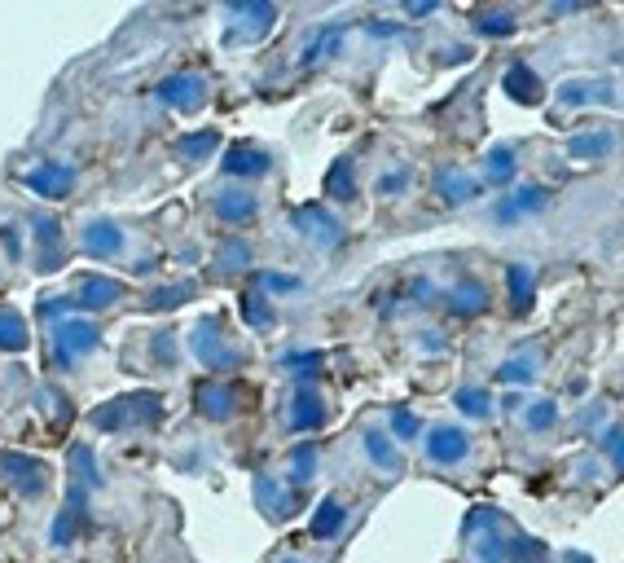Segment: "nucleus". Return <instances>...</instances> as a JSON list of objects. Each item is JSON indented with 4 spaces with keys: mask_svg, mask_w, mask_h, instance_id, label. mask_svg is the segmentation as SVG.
<instances>
[{
    "mask_svg": "<svg viewBox=\"0 0 624 563\" xmlns=\"http://www.w3.org/2000/svg\"><path fill=\"white\" fill-rule=\"evenodd\" d=\"M211 207H216V216L225 220V225H251V220L260 216V198L242 194V190H220L211 198Z\"/></svg>",
    "mask_w": 624,
    "mask_h": 563,
    "instance_id": "dca6fc26",
    "label": "nucleus"
},
{
    "mask_svg": "<svg viewBox=\"0 0 624 563\" xmlns=\"http://www.w3.org/2000/svg\"><path fill=\"white\" fill-rule=\"evenodd\" d=\"M185 300H194V286H176V291H154V295H150V308H176V304H185Z\"/></svg>",
    "mask_w": 624,
    "mask_h": 563,
    "instance_id": "37998d69",
    "label": "nucleus"
},
{
    "mask_svg": "<svg viewBox=\"0 0 624 563\" xmlns=\"http://www.w3.org/2000/svg\"><path fill=\"white\" fill-rule=\"evenodd\" d=\"M159 102L172 110H198L207 102V75L198 71H172L159 84Z\"/></svg>",
    "mask_w": 624,
    "mask_h": 563,
    "instance_id": "0eeeda50",
    "label": "nucleus"
},
{
    "mask_svg": "<svg viewBox=\"0 0 624 563\" xmlns=\"http://www.w3.org/2000/svg\"><path fill=\"white\" fill-rule=\"evenodd\" d=\"M119 300H124V282H115V278L88 273V278H80V286H75V308H84V313H102V308L119 304Z\"/></svg>",
    "mask_w": 624,
    "mask_h": 563,
    "instance_id": "f8f14e48",
    "label": "nucleus"
},
{
    "mask_svg": "<svg viewBox=\"0 0 624 563\" xmlns=\"http://www.w3.org/2000/svg\"><path fill=\"white\" fill-rule=\"evenodd\" d=\"M422 432V418L414 410H392V436L400 440H414Z\"/></svg>",
    "mask_w": 624,
    "mask_h": 563,
    "instance_id": "a19ab883",
    "label": "nucleus"
},
{
    "mask_svg": "<svg viewBox=\"0 0 624 563\" xmlns=\"http://www.w3.org/2000/svg\"><path fill=\"white\" fill-rule=\"evenodd\" d=\"M506 278H510V308H515V313H528L532 295H537V273H532L528 264H510Z\"/></svg>",
    "mask_w": 624,
    "mask_h": 563,
    "instance_id": "5701e85b",
    "label": "nucleus"
},
{
    "mask_svg": "<svg viewBox=\"0 0 624 563\" xmlns=\"http://www.w3.org/2000/svg\"><path fill=\"white\" fill-rule=\"evenodd\" d=\"M361 445H365V454H370V462L378 471H387V476H396V471H400V449H396L392 432H378V427H370V432L361 436Z\"/></svg>",
    "mask_w": 624,
    "mask_h": 563,
    "instance_id": "4be33fe9",
    "label": "nucleus"
},
{
    "mask_svg": "<svg viewBox=\"0 0 624 563\" xmlns=\"http://www.w3.org/2000/svg\"><path fill=\"white\" fill-rule=\"evenodd\" d=\"M515 176H519V168H515V150H510V146H493L484 154V181L510 185Z\"/></svg>",
    "mask_w": 624,
    "mask_h": 563,
    "instance_id": "a878e982",
    "label": "nucleus"
},
{
    "mask_svg": "<svg viewBox=\"0 0 624 563\" xmlns=\"http://www.w3.org/2000/svg\"><path fill=\"white\" fill-rule=\"evenodd\" d=\"M453 405H458L466 418H488L493 414V392L488 388H458L453 392Z\"/></svg>",
    "mask_w": 624,
    "mask_h": 563,
    "instance_id": "c756f323",
    "label": "nucleus"
},
{
    "mask_svg": "<svg viewBox=\"0 0 624 563\" xmlns=\"http://www.w3.org/2000/svg\"><path fill=\"white\" fill-rule=\"evenodd\" d=\"M251 264V247L247 242H225L220 247V256H216V273H238V269H247Z\"/></svg>",
    "mask_w": 624,
    "mask_h": 563,
    "instance_id": "72a5a7b5",
    "label": "nucleus"
},
{
    "mask_svg": "<svg viewBox=\"0 0 624 563\" xmlns=\"http://www.w3.org/2000/svg\"><path fill=\"white\" fill-rule=\"evenodd\" d=\"M88 423L97 432H124V427H154L163 423V396L159 392H124L115 401L97 405Z\"/></svg>",
    "mask_w": 624,
    "mask_h": 563,
    "instance_id": "f257e3e1",
    "label": "nucleus"
},
{
    "mask_svg": "<svg viewBox=\"0 0 624 563\" xmlns=\"http://www.w3.org/2000/svg\"><path fill=\"white\" fill-rule=\"evenodd\" d=\"M189 348L198 352V361H203L207 370H220V374L238 370L242 361H247V352L225 335V322H220V317H203V322L194 326V335H189Z\"/></svg>",
    "mask_w": 624,
    "mask_h": 563,
    "instance_id": "f03ea898",
    "label": "nucleus"
},
{
    "mask_svg": "<svg viewBox=\"0 0 624 563\" xmlns=\"http://www.w3.org/2000/svg\"><path fill=\"white\" fill-rule=\"evenodd\" d=\"M436 190H440L444 203L462 207V203H471V198L479 194V181H471L466 172H449V168H444V172L436 176Z\"/></svg>",
    "mask_w": 624,
    "mask_h": 563,
    "instance_id": "b1692460",
    "label": "nucleus"
},
{
    "mask_svg": "<svg viewBox=\"0 0 624 563\" xmlns=\"http://www.w3.org/2000/svg\"><path fill=\"white\" fill-rule=\"evenodd\" d=\"M339 528H348V506H343V502L330 493V498H321L317 511H312L308 533L317 537V542H330V537H339Z\"/></svg>",
    "mask_w": 624,
    "mask_h": 563,
    "instance_id": "a211bd4d",
    "label": "nucleus"
},
{
    "mask_svg": "<svg viewBox=\"0 0 624 563\" xmlns=\"http://www.w3.org/2000/svg\"><path fill=\"white\" fill-rule=\"evenodd\" d=\"M475 31L479 36H515V14L510 9H488V14H479L475 18Z\"/></svg>",
    "mask_w": 624,
    "mask_h": 563,
    "instance_id": "2f4dec72",
    "label": "nucleus"
},
{
    "mask_svg": "<svg viewBox=\"0 0 624 563\" xmlns=\"http://www.w3.org/2000/svg\"><path fill=\"white\" fill-rule=\"evenodd\" d=\"M242 322H247L251 330H269V322H273V304H269V295L260 291V286H247L242 291Z\"/></svg>",
    "mask_w": 624,
    "mask_h": 563,
    "instance_id": "393cba45",
    "label": "nucleus"
},
{
    "mask_svg": "<svg viewBox=\"0 0 624 563\" xmlns=\"http://www.w3.org/2000/svg\"><path fill=\"white\" fill-rule=\"evenodd\" d=\"M523 423H528V432H550L554 423H559V405L554 401H537V405H528V414H523Z\"/></svg>",
    "mask_w": 624,
    "mask_h": 563,
    "instance_id": "c9c22d12",
    "label": "nucleus"
},
{
    "mask_svg": "<svg viewBox=\"0 0 624 563\" xmlns=\"http://www.w3.org/2000/svg\"><path fill=\"white\" fill-rule=\"evenodd\" d=\"M273 168V154L264 146H251V141H242V146H233L225 154V172L229 176H242V181H255V176H269Z\"/></svg>",
    "mask_w": 624,
    "mask_h": 563,
    "instance_id": "2eb2a0df",
    "label": "nucleus"
},
{
    "mask_svg": "<svg viewBox=\"0 0 624 563\" xmlns=\"http://www.w3.org/2000/svg\"><path fill=\"white\" fill-rule=\"evenodd\" d=\"M216 150H220V132H189V137L176 141V154H181L185 163H203Z\"/></svg>",
    "mask_w": 624,
    "mask_h": 563,
    "instance_id": "bb28decb",
    "label": "nucleus"
},
{
    "mask_svg": "<svg viewBox=\"0 0 624 563\" xmlns=\"http://www.w3.org/2000/svg\"><path fill=\"white\" fill-rule=\"evenodd\" d=\"M0 242H5V256H9V260H18V234H14L9 225L0 229Z\"/></svg>",
    "mask_w": 624,
    "mask_h": 563,
    "instance_id": "49530a36",
    "label": "nucleus"
},
{
    "mask_svg": "<svg viewBox=\"0 0 624 563\" xmlns=\"http://www.w3.org/2000/svg\"><path fill=\"white\" fill-rule=\"evenodd\" d=\"M255 286H260L264 295H295L299 278L295 273H255Z\"/></svg>",
    "mask_w": 624,
    "mask_h": 563,
    "instance_id": "4c0bfd02",
    "label": "nucleus"
},
{
    "mask_svg": "<svg viewBox=\"0 0 624 563\" xmlns=\"http://www.w3.org/2000/svg\"><path fill=\"white\" fill-rule=\"evenodd\" d=\"M194 401L207 423H229L233 410H238V383H203Z\"/></svg>",
    "mask_w": 624,
    "mask_h": 563,
    "instance_id": "ddd939ff",
    "label": "nucleus"
},
{
    "mask_svg": "<svg viewBox=\"0 0 624 563\" xmlns=\"http://www.w3.org/2000/svg\"><path fill=\"white\" fill-rule=\"evenodd\" d=\"M545 203H550V190H545V185H519L515 194L497 203V225H519L523 216H541Z\"/></svg>",
    "mask_w": 624,
    "mask_h": 563,
    "instance_id": "9d476101",
    "label": "nucleus"
},
{
    "mask_svg": "<svg viewBox=\"0 0 624 563\" xmlns=\"http://www.w3.org/2000/svg\"><path fill=\"white\" fill-rule=\"evenodd\" d=\"M88 528H93V511H88V489H84V484H71V489H66V506L58 511V520H53L49 542H53V546H71L80 533H88Z\"/></svg>",
    "mask_w": 624,
    "mask_h": 563,
    "instance_id": "39448f33",
    "label": "nucleus"
},
{
    "mask_svg": "<svg viewBox=\"0 0 624 563\" xmlns=\"http://www.w3.org/2000/svg\"><path fill=\"white\" fill-rule=\"evenodd\" d=\"M295 225L304 229V234L317 242V247H334V242L343 238V220L334 216V212H326V207H299Z\"/></svg>",
    "mask_w": 624,
    "mask_h": 563,
    "instance_id": "4468645a",
    "label": "nucleus"
},
{
    "mask_svg": "<svg viewBox=\"0 0 624 563\" xmlns=\"http://www.w3.org/2000/svg\"><path fill=\"white\" fill-rule=\"evenodd\" d=\"M80 247L88 251V256H102V260H110V256H124V247H128V234L119 229V220H88L84 225V234H80Z\"/></svg>",
    "mask_w": 624,
    "mask_h": 563,
    "instance_id": "1a4fd4ad",
    "label": "nucleus"
},
{
    "mask_svg": "<svg viewBox=\"0 0 624 563\" xmlns=\"http://www.w3.org/2000/svg\"><path fill=\"white\" fill-rule=\"evenodd\" d=\"M603 449L611 454V462H616V471L624 476V427H611L607 440H603Z\"/></svg>",
    "mask_w": 624,
    "mask_h": 563,
    "instance_id": "a18cd8bd",
    "label": "nucleus"
},
{
    "mask_svg": "<svg viewBox=\"0 0 624 563\" xmlns=\"http://www.w3.org/2000/svg\"><path fill=\"white\" fill-rule=\"evenodd\" d=\"M326 194L334 198V203H352V194H356L352 163H334V172H330V181H326Z\"/></svg>",
    "mask_w": 624,
    "mask_h": 563,
    "instance_id": "473e14b6",
    "label": "nucleus"
},
{
    "mask_svg": "<svg viewBox=\"0 0 624 563\" xmlns=\"http://www.w3.org/2000/svg\"><path fill=\"white\" fill-rule=\"evenodd\" d=\"M0 476H5L22 498H44L53 484V471L44 467L40 458L31 454H18V449H0Z\"/></svg>",
    "mask_w": 624,
    "mask_h": 563,
    "instance_id": "7ed1b4c3",
    "label": "nucleus"
},
{
    "mask_svg": "<svg viewBox=\"0 0 624 563\" xmlns=\"http://www.w3.org/2000/svg\"><path fill=\"white\" fill-rule=\"evenodd\" d=\"M326 401H321V392L312 388V383H299L291 392V432H317V427H326Z\"/></svg>",
    "mask_w": 624,
    "mask_h": 563,
    "instance_id": "9b49d317",
    "label": "nucleus"
},
{
    "mask_svg": "<svg viewBox=\"0 0 624 563\" xmlns=\"http://www.w3.org/2000/svg\"><path fill=\"white\" fill-rule=\"evenodd\" d=\"M31 339L27 322L14 313V308H0V352H22Z\"/></svg>",
    "mask_w": 624,
    "mask_h": 563,
    "instance_id": "cd10ccee",
    "label": "nucleus"
},
{
    "mask_svg": "<svg viewBox=\"0 0 624 563\" xmlns=\"http://www.w3.org/2000/svg\"><path fill=\"white\" fill-rule=\"evenodd\" d=\"M282 563H299V559H282Z\"/></svg>",
    "mask_w": 624,
    "mask_h": 563,
    "instance_id": "de8ad7c7",
    "label": "nucleus"
},
{
    "mask_svg": "<svg viewBox=\"0 0 624 563\" xmlns=\"http://www.w3.org/2000/svg\"><path fill=\"white\" fill-rule=\"evenodd\" d=\"M449 313L453 317H479V313H488V286L475 282V278H462L449 291Z\"/></svg>",
    "mask_w": 624,
    "mask_h": 563,
    "instance_id": "aec40b11",
    "label": "nucleus"
},
{
    "mask_svg": "<svg viewBox=\"0 0 624 563\" xmlns=\"http://www.w3.org/2000/svg\"><path fill=\"white\" fill-rule=\"evenodd\" d=\"M31 229H36V247H40V273H53L62 264V229L53 216H31Z\"/></svg>",
    "mask_w": 624,
    "mask_h": 563,
    "instance_id": "6ab92c4d",
    "label": "nucleus"
},
{
    "mask_svg": "<svg viewBox=\"0 0 624 563\" xmlns=\"http://www.w3.org/2000/svg\"><path fill=\"white\" fill-rule=\"evenodd\" d=\"M567 150H572L576 159H603V154L616 150V137H611V132H581Z\"/></svg>",
    "mask_w": 624,
    "mask_h": 563,
    "instance_id": "7c9ffc66",
    "label": "nucleus"
},
{
    "mask_svg": "<svg viewBox=\"0 0 624 563\" xmlns=\"http://www.w3.org/2000/svg\"><path fill=\"white\" fill-rule=\"evenodd\" d=\"M510 563H550L541 542H532V537H519L510 533Z\"/></svg>",
    "mask_w": 624,
    "mask_h": 563,
    "instance_id": "f704fd0d",
    "label": "nucleus"
},
{
    "mask_svg": "<svg viewBox=\"0 0 624 563\" xmlns=\"http://www.w3.org/2000/svg\"><path fill=\"white\" fill-rule=\"evenodd\" d=\"M409 190V172H387V176H378V194L383 198H396V194H405Z\"/></svg>",
    "mask_w": 624,
    "mask_h": 563,
    "instance_id": "c03bdc74",
    "label": "nucleus"
},
{
    "mask_svg": "<svg viewBox=\"0 0 624 563\" xmlns=\"http://www.w3.org/2000/svg\"><path fill=\"white\" fill-rule=\"evenodd\" d=\"M598 93H603L598 84H589V80H572V84H563V88H559V102H563V106H585V102H594Z\"/></svg>",
    "mask_w": 624,
    "mask_h": 563,
    "instance_id": "ea45409f",
    "label": "nucleus"
},
{
    "mask_svg": "<svg viewBox=\"0 0 624 563\" xmlns=\"http://www.w3.org/2000/svg\"><path fill=\"white\" fill-rule=\"evenodd\" d=\"M71 471H75V484H84V489H97L102 484V467L93 462V449L88 445H71Z\"/></svg>",
    "mask_w": 624,
    "mask_h": 563,
    "instance_id": "c85d7f7f",
    "label": "nucleus"
},
{
    "mask_svg": "<svg viewBox=\"0 0 624 563\" xmlns=\"http://www.w3.org/2000/svg\"><path fill=\"white\" fill-rule=\"evenodd\" d=\"M317 476V449L312 445H299L291 454V484H308Z\"/></svg>",
    "mask_w": 624,
    "mask_h": 563,
    "instance_id": "e433bc0d",
    "label": "nucleus"
},
{
    "mask_svg": "<svg viewBox=\"0 0 624 563\" xmlns=\"http://www.w3.org/2000/svg\"><path fill=\"white\" fill-rule=\"evenodd\" d=\"M497 379L501 383H532V379H537V361H532V357L523 361V352H519V357H510L506 366L497 370Z\"/></svg>",
    "mask_w": 624,
    "mask_h": 563,
    "instance_id": "58836bf2",
    "label": "nucleus"
},
{
    "mask_svg": "<svg viewBox=\"0 0 624 563\" xmlns=\"http://www.w3.org/2000/svg\"><path fill=\"white\" fill-rule=\"evenodd\" d=\"M471 454V436L462 423H436L427 432V462L431 467H458Z\"/></svg>",
    "mask_w": 624,
    "mask_h": 563,
    "instance_id": "423d86ee",
    "label": "nucleus"
},
{
    "mask_svg": "<svg viewBox=\"0 0 624 563\" xmlns=\"http://www.w3.org/2000/svg\"><path fill=\"white\" fill-rule=\"evenodd\" d=\"M22 185H27L31 194L40 198H71L75 194V168H66V163H36V168L22 172Z\"/></svg>",
    "mask_w": 624,
    "mask_h": 563,
    "instance_id": "6e6552de",
    "label": "nucleus"
},
{
    "mask_svg": "<svg viewBox=\"0 0 624 563\" xmlns=\"http://www.w3.org/2000/svg\"><path fill=\"white\" fill-rule=\"evenodd\" d=\"M97 348H102V330H97V322H88V317H66V322H58V330H53V352H58V361L66 370Z\"/></svg>",
    "mask_w": 624,
    "mask_h": 563,
    "instance_id": "20e7f679",
    "label": "nucleus"
},
{
    "mask_svg": "<svg viewBox=\"0 0 624 563\" xmlns=\"http://www.w3.org/2000/svg\"><path fill=\"white\" fill-rule=\"evenodd\" d=\"M506 93L515 97V102H523V106H541V97H545V84H541V75L532 71V66H523V62H515L506 71Z\"/></svg>",
    "mask_w": 624,
    "mask_h": 563,
    "instance_id": "412c9836",
    "label": "nucleus"
},
{
    "mask_svg": "<svg viewBox=\"0 0 624 563\" xmlns=\"http://www.w3.org/2000/svg\"><path fill=\"white\" fill-rule=\"evenodd\" d=\"M321 366V352H286L282 357V370H295V374H312Z\"/></svg>",
    "mask_w": 624,
    "mask_h": 563,
    "instance_id": "79ce46f5",
    "label": "nucleus"
},
{
    "mask_svg": "<svg viewBox=\"0 0 624 563\" xmlns=\"http://www.w3.org/2000/svg\"><path fill=\"white\" fill-rule=\"evenodd\" d=\"M471 555H475V563H510V533L506 528H475L471 524Z\"/></svg>",
    "mask_w": 624,
    "mask_h": 563,
    "instance_id": "f3484780",
    "label": "nucleus"
}]
</instances>
